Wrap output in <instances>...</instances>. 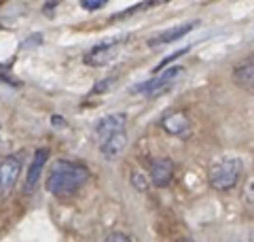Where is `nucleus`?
Wrapping results in <instances>:
<instances>
[{"label": "nucleus", "instance_id": "obj_1", "mask_svg": "<svg viewBox=\"0 0 254 242\" xmlns=\"http://www.w3.org/2000/svg\"><path fill=\"white\" fill-rule=\"evenodd\" d=\"M89 181V170L70 159H58L53 161L49 176H47V189L58 198H70Z\"/></svg>", "mask_w": 254, "mask_h": 242}, {"label": "nucleus", "instance_id": "obj_2", "mask_svg": "<svg viewBox=\"0 0 254 242\" xmlns=\"http://www.w3.org/2000/svg\"><path fill=\"white\" fill-rule=\"evenodd\" d=\"M240 174H242V159L240 157H222L212 164L208 179L214 189L227 191V189L235 187Z\"/></svg>", "mask_w": 254, "mask_h": 242}, {"label": "nucleus", "instance_id": "obj_3", "mask_svg": "<svg viewBox=\"0 0 254 242\" xmlns=\"http://www.w3.org/2000/svg\"><path fill=\"white\" fill-rule=\"evenodd\" d=\"M129 40V36H117V38H108L104 43L91 47L89 51L85 53V64L91 68H100L104 66V64H110L119 53L123 51V45Z\"/></svg>", "mask_w": 254, "mask_h": 242}, {"label": "nucleus", "instance_id": "obj_4", "mask_svg": "<svg viewBox=\"0 0 254 242\" xmlns=\"http://www.w3.org/2000/svg\"><path fill=\"white\" fill-rule=\"evenodd\" d=\"M178 75H180V68H170V70L161 72V75H155L153 79L144 81V83L133 85L131 94H140V96H146V98H157V96H161L170 90L174 85V79Z\"/></svg>", "mask_w": 254, "mask_h": 242}, {"label": "nucleus", "instance_id": "obj_5", "mask_svg": "<svg viewBox=\"0 0 254 242\" xmlns=\"http://www.w3.org/2000/svg\"><path fill=\"white\" fill-rule=\"evenodd\" d=\"M21 172V157L17 155H6L0 159V196H9L15 189Z\"/></svg>", "mask_w": 254, "mask_h": 242}, {"label": "nucleus", "instance_id": "obj_6", "mask_svg": "<svg viewBox=\"0 0 254 242\" xmlns=\"http://www.w3.org/2000/svg\"><path fill=\"white\" fill-rule=\"evenodd\" d=\"M125 125H127V117H125V113H115V115H106V117H102L98 123H95V140H98V144L102 140H106L110 138L113 134L117 132H123L125 130Z\"/></svg>", "mask_w": 254, "mask_h": 242}, {"label": "nucleus", "instance_id": "obj_7", "mask_svg": "<svg viewBox=\"0 0 254 242\" xmlns=\"http://www.w3.org/2000/svg\"><path fill=\"white\" fill-rule=\"evenodd\" d=\"M161 127L168 134L172 136H178V138H185V136L190 134V121L185 113L180 111H174V113H168L163 119H161Z\"/></svg>", "mask_w": 254, "mask_h": 242}, {"label": "nucleus", "instance_id": "obj_8", "mask_svg": "<svg viewBox=\"0 0 254 242\" xmlns=\"http://www.w3.org/2000/svg\"><path fill=\"white\" fill-rule=\"evenodd\" d=\"M174 176V161L168 157H157L150 161V183H155L157 187H165L170 185Z\"/></svg>", "mask_w": 254, "mask_h": 242}, {"label": "nucleus", "instance_id": "obj_9", "mask_svg": "<svg viewBox=\"0 0 254 242\" xmlns=\"http://www.w3.org/2000/svg\"><path fill=\"white\" fill-rule=\"evenodd\" d=\"M233 79L242 90H246L248 94H254V55L237 64L233 70Z\"/></svg>", "mask_w": 254, "mask_h": 242}, {"label": "nucleus", "instance_id": "obj_10", "mask_svg": "<svg viewBox=\"0 0 254 242\" xmlns=\"http://www.w3.org/2000/svg\"><path fill=\"white\" fill-rule=\"evenodd\" d=\"M98 147H100V153H102V155H104L106 159H115V157H119V155H121V153L125 151V147H127V132L123 130V132L113 134L110 138L102 140Z\"/></svg>", "mask_w": 254, "mask_h": 242}, {"label": "nucleus", "instance_id": "obj_11", "mask_svg": "<svg viewBox=\"0 0 254 242\" xmlns=\"http://www.w3.org/2000/svg\"><path fill=\"white\" fill-rule=\"evenodd\" d=\"M197 26V21H189V23H182V26H176V28H172V30H165L161 32V34H157L148 40V47H161V45H170L174 43V40H178L182 38L185 34H189L190 30H193Z\"/></svg>", "mask_w": 254, "mask_h": 242}, {"label": "nucleus", "instance_id": "obj_12", "mask_svg": "<svg viewBox=\"0 0 254 242\" xmlns=\"http://www.w3.org/2000/svg\"><path fill=\"white\" fill-rule=\"evenodd\" d=\"M49 159V151L47 149H38L34 153V159H32V166H30V172H28V179H26V191H32L36 187L38 179H41V172Z\"/></svg>", "mask_w": 254, "mask_h": 242}, {"label": "nucleus", "instance_id": "obj_13", "mask_svg": "<svg viewBox=\"0 0 254 242\" xmlns=\"http://www.w3.org/2000/svg\"><path fill=\"white\" fill-rule=\"evenodd\" d=\"M163 2H168V0H144V2L133 4V6H129V9H125L123 13H117V15H113V17H110V21H119V19L131 17L133 13H138V11H146V9H153V6H159V4H163Z\"/></svg>", "mask_w": 254, "mask_h": 242}, {"label": "nucleus", "instance_id": "obj_14", "mask_svg": "<svg viewBox=\"0 0 254 242\" xmlns=\"http://www.w3.org/2000/svg\"><path fill=\"white\" fill-rule=\"evenodd\" d=\"M185 53H189V47H185V49H180V51H176V53L168 55V58H163V60H161V64H157L153 72H155V75H159V72H161L165 66H170L172 62H176V60H178V58H182V55H185Z\"/></svg>", "mask_w": 254, "mask_h": 242}, {"label": "nucleus", "instance_id": "obj_15", "mask_svg": "<svg viewBox=\"0 0 254 242\" xmlns=\"http://www.w3.org/2000/svg\"><path fill=\"white\" fill-rule=\"evenodd\" d=\"M131 183H133V187L140 189V191H146V187H148L146 176L142 174V172H133V174H131Z\"/></svg>", "mask_w": 254, "mask_h": 242}, {"label": "nucleus", "instance_id": "obj_16", "mask_svg": "<svg viewBox=\"0 0 254 242\" xmlns=\"http://www.w3.org/2000/svg\"><path fill=\"white\" fill-rule=\"evenodd\" d=\"M108 2V0H81V6L87 11H98Z\"/></svg>", "mask_w": 254, "mask_h": 242}, {"label": "nucleus", "instance_id": "obj_17", "mask_svg": "<svg viewBox=\"0 0 254 242\" xmlns=\"http://www.w3.org/2000/svg\"><path fill=\"white\" fill-rule=\"evenodd\" d=\"M115 85V77H108V79H102L98 85L93 87V94H102V92H108L110 87Z\"/></svg>", "mask_w": 254, "mask_h": 242}, {"label": "nucleus", "instance_id": "obj_18", "mask_svg": "<svg viewBox=\"0 0 254 242\" xmlns=\"http://www.w3.org/2000/svg\"><path fill=\"white\" fill-rule=\"evenodd\" d=\"M41 43H43V36L41 34H34V36H30L28 40H23L21 47H23V49H30V45H41Z\"/></svg>", "mask_w": 254, "mask_h": 242}, {"label": "nucleus", "instance_id": "obj_19", "mask_svg": "<svg viewBox=\"0 0 254 242\" xmlns=\"http://www.w3.org/2000/svg\"><path fill=\"white\" fill-rule=\"evenodd\" d=\"M108 242H129V238L123 236V234H113V236L108 238Z\"/></svg>", "mask_w": 254, "mask_h": 242}, {"label": "nucleus", "instance_id": "obj_20", "mask_svg": "<svg viewBox=\"0 0 254 242\" xmlns=\"http://www.w3.org/2000/svg\"><path fill=\"white\" fill-rule=\"evenodd\" d=\"M180 242H190V240H180Z\"/></svg>", "mask_w": 254, "mask_h": 242}, {"label": "nucleus", "instance_id": "obj_21", "mask_svg": "<svg viewBox=\"0 0 254 242\" xmlns=\"http://www.w3.org/2000/svg\"><path fill=\"white\" fill-rule=\"evenodd\" d=\"M252 242H254V234H252Z\"/></svg>", "mask_w": 254, "mask_h": 242}, {"label": "nucleus", "instance_id": "obj_22", "mask_svg": "<svg viewBox=\"0 0 254 242\" xmlns=\"http://www.w3.org/2000/svg\"><path fill=\"white\" fill-rule=\"evenodd\" d=\"M0 132H2V127H0Z\"/></svg>", "mask_w": 254, "mask_h": 242}]
</instances>
